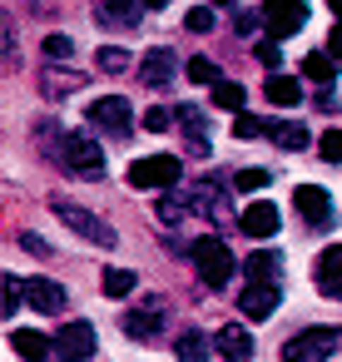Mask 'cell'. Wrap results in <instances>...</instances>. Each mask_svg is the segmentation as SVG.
I'll return each instance as SVG.
<instances>
[{
  "label": "cell",
  "mask_w": 342,
  "mask_h": 362,
  "mask_svg": "<svg viewBox=\"0 0 342 362\" xmlns=\"http://www.w3.org/2000/svg\"><path fill=\"white\" fill-rule=\"evenodd\" d=\"M45 55H50V60H70V55H75L70 35H45Z\"/></svg>",
  "instance_id": "cell-32"
},
{
  "label": "cell",
  "mask_w": 342,
  "mask_h": 362,
  "mask_svg": "<svg viewBox=\"0 0 342 362\" xmlns=\"http://www.w3.org/2000/svg\"><path fill=\"white\" fill-rule=\"evenodd\" d=\"M208 347H213V342H208L204 332H184V337H179V362H204Z\"/></svg>",
  "instance_id": "cell-23"
},
{
  "label": "cell",
  "mask_w": 342,
  "mask_h": 362,
  "mask_svg": "<svg viewBox=\"0 0 342 362\" xmlns=\"http://www.w3.org/2000/svg\"><path fill=\"white\" fill-rule=\"evenodd\" d=\"M312 283H317L322 298H342V248H337V243L317 253V263H312Z\"/></svg>",
  "instance_id": "cell-9"
},
{
  "label": "cell",
  "mask_w": 342,
  "mask_h": 362,
  "mask_svg": "<svg viewBox=\"0 0 342 362\" xmlns=\"http://www.w3.org/2000/svg\"><path fill=\"white\" fill-rule=\"evenodd\" d=\"M134 293V273L129 268H110L105 273V298H129Z\"/></svg>",
  "instance_id": "cell-25"
},
{
  "label": "cell",
  "mask_w": 342,
  "mask_h": 362,
  "mask_svg": "<svg viewBox=\"0 0 342 362\" xmlns=\"http://www.w3.org/2000/svg\"><path fill=\"white\" fill-rule=\"evenodd\" d=\"M332 70H337V60H332L327 50H317V55H307V60H302V75H307V80H317V85H332Z\"/></svg>",
  "instance_id": "cell-22"
},
{
  "label": "cell",
  "mask_w": 342,
  "mask_h": 362,
  "mask_svg": "<svg viewBox=\"0 0 342 362\" xmlns=\"http://www.w3.org/2000/svg\"><path fill=\"white\" fill-rule=\"evenodd\" d=\"M11 342H16V352H20V357H30V362H40V357H50V352H55V342H50L45 332H35V327H16V332H11Z\"/></svg>",
  "instance_id": "cell-16"
},
{
  "label": "cell",
  "mask_w": 342,
  "mask_h": 362,
  "mask_svg": "<svg viewBox=\"0 0 342 362\" xmlns=\"http://www.w3.org/2000/svg\"><path fill=\"white\" fill-rule=\"evenodd\" d=\"M169 124H174V115H169V110H149V115H144V129H154V134H159V129H169Z\"/></svg>",
  "instance_id": "cell-35"
},
{
  "label": "cell",
  "mask_w": 342,
  "mask_h": 362,
  "mask_svg": "<svg viewBox=\"0 0 342 362\" xmlns=\"http://www.w3.org/2000/svg\"><path fill=\"white\" fill-rule=\"evenodd\" d=\"M238 228H243L248 238H273V233L283 228V218H278L273 204H248V209L238 214Z\"/></svg>",
  "instance_id": "cell-12"
},
{
  "label": "cell",
  "mask_w": 342,
  "mask_h": 362,
  "mask_svg": "<svg viewBox=\"0 0 342 362\" xmlns=\"http://www.w3.org/2000/svg\"><path fill=\"white\" fill-rule=\"evenodd\" d=\"M263 95H268V100H273L278 110H297V105H302V85H297L293 75H268Z\"/></svg>",
  "instance_id": "cell-15"
},
{
  "label": "cell",
  "mask_w": 342,
  "mask_h": 362,
  "mask_svg": "<svg viewBox=\"0 0 342 362\" xmlns=\"http://www.w3.org/2000/svg\"><path fill=\"white\" fill-rule=\"evenodd\" d=\"M327 55H332V60H342V21H337V25H332V35H327Z\"/></svg>",
  "instance_id": "cell-38"
},
{
  "label": "cell",
  "mask_w": 342,
  "mask_h": 362,
  "mask_svg": "<svg viewBox=\"0 0 342 362\" xmlns=\"http://www.w3.org/2000/svg\"><path fill=\"white\" fill-rule=\"evenodd\" d=\"M95 60H100V70H105V75H119V70L129 65V55H124L119 45H105V50H100Z\"/></svg>",
  "instance_id": "cell-30"
},
{
  "label": "cell",
  "mask_w": 342,
  "mask_h": 362,
  "mask_svg": "<svg viewBox=\"0 0 342 362\" xmlns=\"http://www.w3.org/2000/svg\"><path fill=\"white\" fill-rule=\"evenodd\" d=\"M278 253H253V258H243V273H248V283H278Z\"/></svg>",
  "instance_id": "cell-19"
},
{
  "label": "cell",
  "mask_w": 342,
  "mask_h": 362,
  "mask_svg": "<svg viewBox=\"0 0 342 362\" xmlns=\"http://www.w3.org/2000/svg\"><path fill=\"white\" fill-rule=\"evenodd\" d=\"M238 308H243V317H253V322L273 317V313H278V283H248L243 298H238Z\"/></svg>",
  "instance_id": "cell-11"
},
{
  "label": "cell",
  "mask_w": 342,
  "mask_h": 362,
  "mask_svg": "<svg viewBox=\"0 0 342 362\" xmlns=\"http://www.w3.org/2000/svg\"><path fill=\"white\" fill-rule=\"evenodd\" d=\"M25 303H30L35 313H55V308L65 303V288L50 283V278H25Z\"/></svg>",
  "instance_id": "cell-13"
},
{
  "label": "cell",
  "mask_w": 342,
  "mask_h": 362,
  "mask_svg": "<svg viewBox=\"0 0 342 362\" xmlns=\"http://www.w3.org/2000/svg\"><path fill=\"white\" fill-rule=\"evenodd\" d=\"M139 80H144V85H169V80H174V55H169V50H149L144 65H139Z\"/></svg>",
  "instance_id": "cell-17"
},
{
  "label": "cell",
  "mask_w": 342,
  "mask_h": 362,
  "mask_svg": "<svg viewBox=\"0 0 342 362\" xmlns=\"http://www.w3.org/2000/svg\"><path fill=\"white\" fill-rule=\"evenodd\" d=\"M184 25H189L194 35H204V30H213V11H208V6H194V11L184 16Z\"/></svg>",
  "instance_id": "cell-31"
},
{
  "label": "cell",
  "mask_w": 342,
  "mask_h": 362,
  "mask_svg": "<svg viewBox=\"0 0 342 362\" xmlns=\"http://www.w3.org/2000/svg\"><path fill=\"white\" fill-rule=\"evenodd\" d=\"M273 144H283V149H307V129L293 119V124H273Z\"/></svg>",
  "instance_id": "cell-24"
},
{
  "label": "cell",
  "mask_w": 342,
  "mask_h": 362,
  "mask_svg": "<svg viewBox=\"0 0 342 362\" xmlns=\"http://www.w3.org/2000/svg\"><path fill=\"white\" fill-rule=\"evenodd\" d=\"M124 332H129V337H159V308H134V313H124Z\"/></svg>",
  "instance_id": "cell-20"
},
{
  "label": "cell",
  "mask_w": 342,
  "mask_h": 362,
  "mask_svg": "<svg viewBox=\"0 0 342 362\" xmlns=\"http://www.w3.org/2000/svg\"><path fill=\"white\" fill-rule=\"evenodd\" d=\"M327 11H332V16H337V21H342V0H327Z\"/></svg>",
  "instance_id": "cell-39"
},
{
  "label": "cell",
  "mask_w": 342,
  "mask_h": 362,
  "mask_svg": "<svg viewBox=\"0 0 342 362\" xmlns=\"http://www.w3.org/2000/svg\"><path fill=\"white\" fill-rule=\"evenodd\" d=\"M208 90H213V95H208V100H213V110H233V115H238V110H243V100H248V95H243V85H233V80H218V85H208Z\"/></svg>",
  "instance_id": "cell-21"
},
{
  "label": "cell",
  "mask_w": 342,
  "mask_h": 362,
  "mask_svg": "<svg viewBox=\"0 0 342 362\" xmlns=\"http://www.w3.org/2000/svg\"><path fill=\"white\" fill-rule=\"evenodd\" d=\"M337 352V327H307L283 342V362H327Z\"/></svg>",
  "instance_id": "cell-3"
},
{
  "label": "cell",
  "mask_w": 342,
  "mask_h": 362,
  "mask_svg": "<svg viewBox=\"0 0 342 362\" xmlns=\"http://www.w3.org/2000/svg\"><path fill=\"white\" fill-rule=\"evenodd\" d=\"M144 6H149V11H164V6H169V0H144Z\"/></svg>",
  "instance_id": "cell-40"
},
{
  "label": "cell",
  "mask_w": 342,
  "mask_h": 362,
  "mask_svg": "<svg viewBox=\"0 0 342 362\" xmlns=\"http://www.w3.org/2000/svg\"><path fill=\"white\" fill-rule=\"evenodd\" d=\"M194 268H199V278L208 283V288H223L228 278H233V253H228V243L223 238H199L194 243Z\"/></svg>",
  "instance_id": "cell-2"
},
{
  "label": "cell",
  "mask_w": 342,
  "mask_h": 362,
  "mask_svg": "<svg viewBox=\"0 0 342 362\" xmlns=\"http://www.w3.org/2000/svg\"><path fill=\"white\" fill-rule=\"evenodd\" d=\"M317 154H322L327 164H342V129H327V134H317Z\"/></svg>",
  "instance_id": "cell-29"
},
{
  "label": "cell",
  "mask_w": 342,
  "mask_h": 362,
  "mask_svg": "<svg viewBox=\"0 0 342 362\" xmlns=\"http://www.w3.org/2000/svg\"><path fill=\"white\" fill-rule=\"evenodd\" d=\"M293 209H297L307 223H327V218H332V194L317 189V184H297V189H293Z\"/></svg>",
  "instance_id": "cell-10"
},
{
  "label": "cell",
  "mask_w": 342,
  "mask_h": 362,
  "mask_svg": "<svg viewBox=\"0 0 342 362\" xmlns=\"http://www.w3.org/2000/svg\"><path fill=\"white\" fill-rule=\"evenodd\" d=\"M184 75H189V80H194V85H218V65H213V60H208V55H194V60H189V70H184Z\"/></svg>",
  "instance_id": "cell-26"
},
{
  "label": "cell",
  "mask_w": 342,
  "mask_h": 362,
  "mask_svg": "<svg viewBox=\"0 0 342 362\" xmlns=\"http://www.w3.org/2000/svg\"><path fill=\"white\" fill-rule=\"evenodd\" d=\"M90 124L95 129H105V134H114V139H124L129 129H134V110H129V100L124 95H105V100H90Z\"/></svg>",
  "instance_id": "cell-4"
},
{
  "label": "cell",
  "mask_w": 342,
  "mask_h": 362,
  "mask_svg": "<svg viewBox=\"0 0 342 362\" xmlns=\"http://www.w3.org/2000/svg\"><path fill=\"white\" fill-rule=\"evenodd\" d=\"M302 21H307V0H268V6H263V30H268L273 40L297 35Z\"/></svg>",
  "instance_id": "cell-5"
},
{
  "label": "cell",
  "mask_w": 342,
  "mask_h": 362,
  "mask_svg": "<svg viewBox=\"0 0 342 362\" xmlns=\"http://www.w3.org/2000/svg\"><path fill=\"white\" fill-rule=\"evenodd\" d=\"M65 164L75 169V174H90V179H100L105 174V149L95 144V139H85V134H65Z\"/></svg>",
  "instance_id": "cell-6"
},
{
  "label": "cell",
  "mask_w": 342,
  "mask_h": 362,
  "mask_svg": "<svg viewBox=\"0 0 342 362\" xmlns=\"http://www.w3.org/2000/svg\"><path fill=\"white\" fill-rule=\"evenodd\" d=\"M179 174H184V164L174 154H149V159H134L129 164L124 184L129 189H169V184H179Z\"/></svg>",
  "instance_id": "cell-1"
},
{
  "label": "cell",
  "mask_w": 342,
  "mask_h": 362,
  "mask_svg": "<svg viewBox=\"0 0 342 362\" xmlns=\"http://www.w3.org/2000/svg\"><path fill=\"white\" fill-rule=\"evenodd\" d=\"M213 6H238V0H213Z\"/></svg>",
  "instance_id": "cell-41"
},
{
  "label": "cell",
  "mask_w": 342,
  "mask_h": 362,
  "mask_svg": "<svg viewBox=\"0 0 342 362\" xmlns=\"http://www.w3.org/2000/svg\"><path fill=\"white\" fill-rule=\"evenodd\" d=\"M258 25H263V16H238V21H233V30H238V35H253Z\"/></svg>",
  "instance_id": "cell-37"
},
{
  "label": "cell",
  "mask_w": 342,
  "mask_h": 362,
  "mask_svg": "<svg viewBox=\"0 0 342 362\" xmlns=\"http://www.w3.org/2000/svg\"><path fill=\"white\" fill-rule=\"evenodd\" d=\"M253 60H258V65H268V70H278V60H283V55H278V45H273V40H258Z\"/></svg>",
  "instance_id": "cell-34"
},
{
  "label": "cell",
  "mask_w": 342,
  "mask_h": 362,
  "mask_svg": "<svg viewBox=\"0 0 342 362\" xmlns=\"http://www.w3.org/2000/svg\"><path fill=\"white\" fill-rule=\"evenodd\" d=\"M233 184H238L243 194H258V189H268V184H273V174H268V169H238V179H233Z\"/></svg>",
  "instance_id": "cell-28"
},
{
  "label": "cell",
  "mask_w": 342,
  "mask_h": 362,
  "mask_svg": "<svg viewBox=\"0 0 342 362\" xmlns=\"http://www.w3.org/2000/svg\"><path fill=\"white\" fill-rule=\"evenodd\" d=\"M100 11L110 16V25H139V16L149 6H144V0H100Z\"/></svg>",
  "instance_id": "cell-18"
},
{
  "label": "cell",
  "mask_w": 342,
  "mask_h": 362,
  "mask_svg": "<svg viewBox=\"0 0 342 362\" xmlns=\"http://www.w3.org/2000/svg\"><path fill=\"white\" fill-rule=\"evenodd\" d=\"M159 218H164V223H184V204L164 199V204H159Z\"/></svg>",
  "instance_id": "cell-36"
},
{
  "label": "cell",
  "mask_w": 342,
  "mask_h": 362,
  "mask_svg": "<svg viewBox=\"0 0 342 362\" xmlns=\"http://www.w3.org/2000/svg\"><path fill=\"white\" fill-rule=\"evenodd\" d=\"M55 214H60V218H65V223H70L75 233H85V238H95L100 248H110V243H114V228H105V223H100V218H95L90 209H75V204H65V199H55Z\"/></svg>",
  "instance_id": "cell-8"
},
{
  "label": "cell",
  "mask_w": 342,
  "mask_h": 362,
  "mask_svg": "<svg viewBox=\"0 0 342 362\" xmlns=\"http://www.w3.org/2000/svg\"><path fill=\"white\" fill-rule=\"evenodd\" d=\"M55 357H60V362H85V357H95V327H90V322H65V327L55 332Z\"/></svg>",
  "instance_id": "cell-7"
},
{
  "label": "cell",
  "mask_w": 342,
  "mask_h": 362,
  "mask_svg": "<svg viewBox=\"0 0 342 362\" xmlns=\"http://www.w3.org/2000/svg\"><path fill=\"white\" fill-rule=\"evenodd\" d=\"M213 347L228 357V362H253V337L233 322V327H218V337H213Z\"/></svg>",
  "instance_id": "cell-14"
},
{
  "label": "cell",
  "mask_w": 342,
  "mask_h": 362,
  "mask_svg": "<svg viewBox=\"0 0 342 362\" xmlns=\"http://www.w3.org/2000/svg\"><path fill=\"white\" fill-rule=\"evenodd\" d=\"M20 303H25V283H20V278H11V273H6V317H11V313H16V308H20Z\"/></svg>",
  "instance_id": "cell-33"
},
{
  "label": "cell",
  "mask_w": 342,
  "mask_h": 362,
  "mask_svg": "<svg viewBox=\"0 0 342 362\" xmlns=\"http://www.w3.org/2000/svg\"><path fill=\"white\" fill-rule=\"evenodd\" d=\"M233 134H238V139H258V134H273V124H263L258 115H243V110H238V119H233Z\"/></svg>",
  "instance_id": "cell-27"
}]
</instances>
